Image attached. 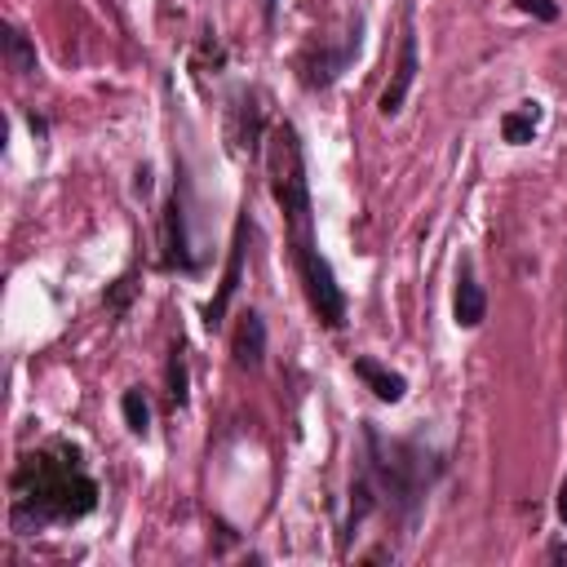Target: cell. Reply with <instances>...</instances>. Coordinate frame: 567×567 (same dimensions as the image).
I'll return each mask as SVG.
<instances>
[{
  "label": "cell",
  "instance_id": "obj_12",
  "mask_svg": "<svg viewBox=\"0 0 567 567\" xmlns=\"http://www.w3.org/2000/svg\"><path fill=\"white\" fill-rule=\"evenodd\" d=\"M4 62H9V71L13 75H35V66H40V58H35V40L22 31V27H4Z\"/></svg>",
  "mask_w": 567,
  "mask_h": 567
},
{
  "label": "cell",
  "instance_id": "obj_15",
  "mask_svg": "<svg viewBox=\"0 0 567 567\" xmlns=\"http://www.w3.org/2000/svg\"><path fill=\"white\" fill-rule=\"evenodd\" d=\"M523 13H532V18H540V22H558V0H514Z\"/></svg>",
  "mask_w": 567,
  "mask_h": 567
},
{
  "label": "cell",
  "instance_id": "obj_13",
  "mask_svg": "<svg viewBox=\"0 0 567 567\" xmlns=\"http://www.w3.org/2000/svg\"><path fill=\"white\" fill-rule=\"evenodd\" d=\"M164 381H168V408H186L190 403V377H186V346L177 341L173 354H168V368H164Z\"/></svg>",
  "mask_w": 567,
  "mask_h": 567
},
{
  "label": "cell",
  "instance_id": "obj_11",
  "mask_svg": "<svg viewBox=\"0 0 567 567\" xmlns=\"http://www.w3.org/2000/svg\"><path fill=\"white\" fill-rule=\"evenodd\" d=\"M540 120H545V106H540V102H518L514 111L501 115V137H505L509 146H523V142L536 137Z\"/></svg>",
  "mask_w": 567,
  "mask_h": 567
},
{
  "label": "cell",
  "instance_id": "obj_16",
  "mask_svg": "<svg viewBox=\"0 0 567 567\" xmlns=\"http://www.w3.org/2000/svg\"><path fill=\"white\" fill-rule=\"evenodd\" d=\"M554 505H558V518H563V527H567V478L558 483V501H554Z\"/></svg>",
  "mask_w": 567,
  "mask_h": 567
},
{
  "label": "cell",
  "instance_id": "obj_2",
  "mask_svg": "<svg viewBox=\"0 0 567 567\" xmlns=\"http://www.w3.org/2000/svg\"><path fill=\"white\" fill-rule=\"evenodd\" d=\"M97 505V483L89 478L80 447L71 443H49L35 452H22L13 470V527L18 532H40L49 523H75L93 514Z\"/></svg>",
  "mask_w": 567,
  "mask_h": 567
},
{
  "label": "cell",
  "instance_id": "obj_3",
  "mask_svg": "<svg viewBox=\"0 0 567 567\" xmlns=\"http://www.w3.org/2000/svg\"><path fill=\"white\" fill-rule=\"evenodd\" d=\"M359 434H363V465L359 470L372 483L377 505L390 509V518L403 532H412L434 483L447 470V456L421 439H390V434H381L377 421H363Z\"/></svg>",
  "mask_w": 567,
  "mask_h": 567
},
{
  "label": "cell",
  "instance_id": "obj_14",
  "mask_svg": "<svg viewBox=\"0 0 567 567\" xmlns=\"http://www.w3.org/2000/svg\"><path fill=\"white\" fill-rule=\"evenodd\" d=\"M120 412H124V425H128L137 439H146V434H151V403H146V394H142L137 385L120 394Z\"/></svg>",
  "mask_w": 567,
  "mask_h": 567
},
{
  "label": "cell",
  "instance_id": "obj_18",
  "mask_svg": "<svg viewBox=\"0 0 567 567\" xmlns=\"http://www.w3.org/2000/svg\"><path fill=\"white\" fill-rule=\"evenodd\" d=\"M275 13H279V0H266V4H261V18H266V27L275 22Z\"/></svg>",
  "mask_w": 567,
  "mask_h": 567
},
{
  "label": "cell",
  "instance_id": "obj_9",
  "mask_svg": "<svg viewBox=\"0 0 567 567\" xmlns=\"http://www.w3.org/2000/svg\"><path fill=\"white\" fill-rule=\"evenodd\" d=\"M350 368H354V377H359L381 403H403V394H408V377H403V372L385 368V363L372 359V354H354Z\"/></svg>",
  "mask_w": 567,
  "mask_h": 567
},
{
  "label": "cell",
  "instance_id": "obj_5",
  "mask_svg": "<svg viewBox=\"0 0 567 567\" xmlns=\"http://www.w3.org/2000/svg\"><path fill=\"white\" fill-rule=\"evenodd\" d=\"M190 182L186 173L177 168V182H173V195H168V208H164V235H159V266L164 270H182V275H195L204 266V257L195 252V239H190Z\"/></svg>",
  "mask_w": 567,
  "mask_h": 567
},
{
  "label": "cell",
  "instance_id": "obj_10",
  "mask_svg": "<svg viewBox=\"0 0 567 567\" xmlns=\"http://www.w3.org/2000/svg\"><path fill=\"white\" fill-rule=\"evenodd\" d=\"M230 354H235V363L248 368V372H257V368L266 363V319H261L257 310H244V315H239Z\"/></svg>",
  "mask_w": 567,
  "mask_h": 567
},
{
  "label": "cell",
  "instance_id": "obj_6",
  "mask_svg": "<svg viewBox=\"0 0 567 567\" xmlns=\"http://www.w3.org/2000/svg\"><path fill=\"white\" fill-rule=\"evenodd\" d=\"M248 230H252V217H248V208H239V217H235V230H230V248H226V270H221V284H217L213 301L204 306V328H213V332L226 323V310H230V301H235V292H239V284H244Z\"/></svg>",
  "mask_w": 567,
  "mask_h": 567
},
{
  "label": "cell",
  "instance_id": "obj_8",
  "mask_svg": "<svg viewBox=\"0 0 567 567\" xmlns=\"http://www.w3.org/2000/svg\"><path fill=\"white\" fill-rule=\"evenodd\" d=\"M452 319H456V328H478V323L487 319V292H483V284L474 279V261H470V257H461V266H456Z\"/></svg>",
  "mask_w": 567,
  "mask_h": 567
},
{
  "label": "cell",
  "instance_id": "obj_4",
  "mask_svg": "<svg viewBox=\"0 0 567 567\" xmlns=\"http://www.w3.org/2000/svg\"><path fill=\"white\" fill-rule=\"evenodd\" d=\"M363 31H368V18H363V13H350V22H346V31H341L337 40H310V44L297 53V62H292L301 89H306V93L332 89V84L359 62V53H363Z\"/></svg>",
  "mask_w": 567,
  "mask_h": 567
},
{
  "label": "cell",
  "instance_id": "obj_7",
  "mask_svg": "<svg viewBox=\"0 0 567 567\" xmlns=\"http://www.w3.org/2000/svg\"><path fill=\"white\" fill-rule=\"evenodd\" d=\"M416 71H421V53H416V27H412V9H408V13H403L399 62H394V75H390V84H385V93H381V102H377V111H381L385 120H394V115L403 111V102H408V93H412V84H416Z\"/></svg>",
  "mask_w": 567,
  "mask_h": 567
},
{
  "label": "cell",
  "instance_id": "obj_1",
  "mask_svg": "<svg viewBox=\"0 0 567 567\" xmlns=\"http://www.w3.org/2000/svg\"><path fill=\"white\" fill-rule=\"evenodd\" d=\"M266 182H270V195H275V204H279V213H284L288 252H292L301 292H306V301H310V315H315L328 332H341V328H346V315H350V301H346V288L337 284L332 261H328L323 248H319V235H315V204H310V173H306V146H301V133H297L288 120L275 124V133H270Z\"/></svg>",
  "mask_w": 567,
  "mask_h": 567
},
{
  "label": "cell",
  "instance_id": "obj_17",
  "mask_svg": "<svg viewBox=\"0 0 567 567\" xmlns=\"http://www.w3.org/2000/svg\"><path fill=\"white\" fill-rule=\"evenodd\" d=\"M549 558H554V563H567V545H563V540H554V545H549Z\"/></svg>",
  "mask_w": 567,
  "mask_h": 567
}]
</instances>
